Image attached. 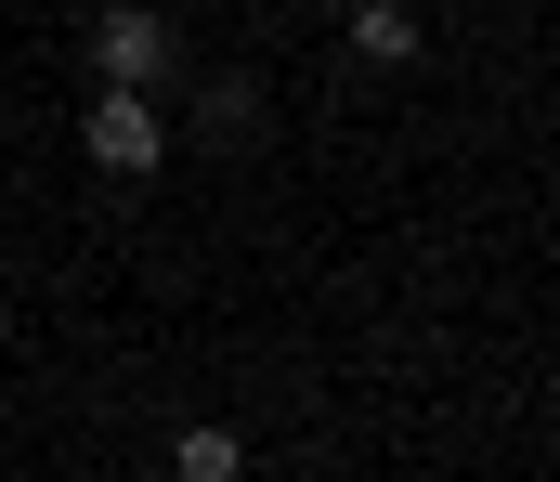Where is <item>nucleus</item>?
Segmentation results:
<instances>
[{
    "label": "nucleus",
    "instance_id": "nucleus-1",
    "mask_svg": "<svg viewBox=\"0 0 560 482\" xmlns=\"http://www.w3.org/2000/svg\"><path fill=\"white\" fill-rule=\"evenodd\" d=\"M79 144H92V169H118V183H143V169L170 157L156 105H143V92H105V79H92V118H79Z\"/></svg>",
    "mask_w": 560,
    "mask_h": 482
},
{
    "label": "nucleus",
    "instance_id": "nucleus-2",
    "mask_svg": "<svg viewBox=\"0 0 560 482\" xmlns=\"http://www.w3.org/2000/svg\"><path fill=\"white\" fill-rule=\"evenodd\" d=\"M156 66H170V26H156L143 0H118V13L92 26V79H105V92H143Z\"/></svg>",
    "mask_w": 560,
    "mask_h": 482
},
{
    "label": "nucleus",
    "instance_id": "nucleus-3",
    "mask_svg": "<svg viewBox=\"0 0 560 482\" xmlns=\"http://www.w3.org/2000/svg\"><path fill=\"white\" fill-rule=\"evenodd\" d=\"M352 52H365V66H405V52H418V13H405V0H352Z\"/></svg>",
    "mask_w": 560,
    "mask_h": 482
},
{
    "label": "nucleus",
    "instance_id": "nucleus-4",
    "mask_svg": "<svg viewBox=\"0 0 560 482\" xmlns=\"http://www.w3.org/2000/svg\"><path fill=\"white\" fill-rule=\"evenodd\" d=\"M170 470H183V482H248V444H235V431H209V418H196V431H183V444H170Z\"/></svg>",
    "mask_w": 560,
    "mask_h": 482
},
{
    "label": "nucleus",
    "instance_id": "nucleus-5",
    "mask_svg": "<svg viewBox=\"0 0 560 482\" xmlns=\"http://www.w3.org/2000/svg\"><path fill=\"white\" fill-rule=\"evenodd\" d=\"M209 131H261V92L248 79H209Z\"/></svg>",
    "mask_w": 560,
    "mask_h": 482
},
{
    "label": "nucleus",
    "instance_id": "nucleus-6",
    "mask_svg": "<svg viewBox=\"0 0 560 482\" xmlns=\"http://www.w3.org/2000/svg\"><path fill=\"white\" fill-rule=\"evenodd\" d=\"M326 13H352V0H326Z\"/></svg>",
    "mask_w": 560,
    "mask_h": 482
}]
</instances>
